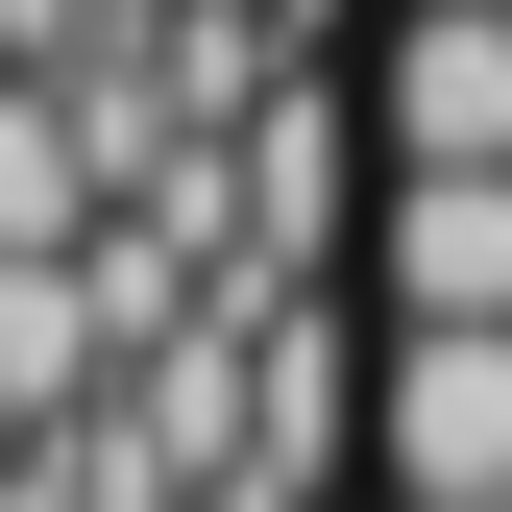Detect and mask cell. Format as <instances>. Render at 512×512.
<instances>
[{"instance_id": "6", "label": "cell", "mask_w": 512, "mask_h": 512, "mask_svg": "<svg viewBox=\"0 0 512 512\" xmlns=\"http://www.w3.org/2000/svg\"><path fill=\"white\" fill-rule=\"evenodd\" d=\"M0 512H74V464H0Z\"/></svg>"}, {"instance_id": "2", "label": "cell", "mask_w": 512, "mask_h": 512, "mask_svg": "<svg viewBox=\"0 0 512 512\" xmlns=\"http://www.w3.org/2000/svg\"><path fill=\"white\" fill-rule=\"evenodd\" d=\"M366 293L415 342H512V171H391L366 196Z\"/></svg>"}, {"instance_id": "7", "label": "cell", "mask_w": 512, "mask_h": 512, "mask_svg": "<svg viewBox=\"0 0 512 512\" xmlns=\"http://www.w3.org/2000/svg\"><path fill=\"white\" fill-rule=\"evenodd\" d=\"M391 25H464V0H391Z\"/></svg>"}, {"instance_id": "4", "label": "cell", "mask_w": 512, "mask_h": 512, "mask_svg": "<svg viewBox=\"0 0 512 512\" xmlns=\"http://www.w3.org/2000/svg\"><path fill=\"white\" fill-rule=\"evenodd\" d=\"M220 220H244V293H293L317 244H342V98H317V74H269V98H244V147H220Z\"/></svg>"}, {"instance_id": "3", "label": "cell", "mask_w": 512, "mask_h": 512, "mask_svg": "<svg viewBox=\"0 0 512 512\" xmlns=\"http://www.w3.org/2000/svg\"><path fill=\"white\" fill-rule=\"evenodd\" d=\"M366 147H391V171H512V0L366 49Z\"/></svg>"}, {"instance_id": "5", "label": "cell", "mask_w": 512, "mask_h": 512, "mask_svg": "<svg viewBox=\"0 0 512 512\" xmlns=\"http://www.w3.org/2000/svg\"><path fill=\"white\" fill-rule=\"evenodd\" d=\"M98 244V171H74V98L0 74V269H74Z\"/></svg>"}, {"instance_id": "1", "label": "cell", "mask_w": 512, "mask_h": 512, "mask_svg": "<svg viewBox=\"0 0 512 512\" xmlns=\"http://www.w3.org/2000/svg\"><path fill=\"white\" fill-rule=\"evenodd\" d=\"M366 464H391V512H512V342H415V317H391Z\"/></svg>"}]
</instances>
